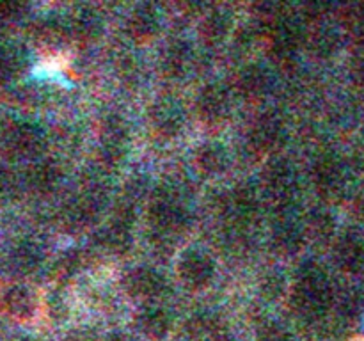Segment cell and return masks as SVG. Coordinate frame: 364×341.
<instances>
[{
    "mask_svg": "<svg viewBox=\"0 0 364 341\" xmlns=\"http://www.w3.org/2000/svg\"><path fill=\"white\" fill-rule=\"evenodd\" d=\"M105 341H134V340H132L130 336H127V334L116 332V334H110Z\"/></svg>",
    "mask_w": 364,
    "mask_h": 341,
    "instance_id": "27",
    "label": "cell"
},
{
    "mask_svg": "<svg viewBox=\"0 0 364 341\" xmlns=\"http://www.w3.org/2000/svg\"><path fill=\"white\" fill-rule=\"evenodd\" d=\"M272 87V75L262 63L245 64L235 78V89L245 99H259Z\"/></svg>",
    "mask_w": 364,
    "mask_h": 341,
    "instance_id": "15",
    "label": "cell"
},
{
    "mask_svg": "<svg viewBox=\"0 0 364 341\" xmlns=\"http://www.w3.org/2000/svg\"><path fill=\"white\" fill-rule=\"evenodd\" d=\"M333 261L341 272L359 274L364 269V240L358 233H343L333 242Z\"/></svg>",
    "mask_w": 364,
    "mask_h": 341,
    "instance_id": "14",
    "label": "cell"
},
{
    "mask_svg": "<svg viewBox=\"0 0 364 341\" xmlns=\"http://www.w3.org/2000/svg\"><path fill=\"white\" fill-rule=\"evenodd\" d=\"M304 227L308 238H313L316 244H329L336 240V219L329 210L315 208L309 212Z\"/></svg>",
    "mask_w": 364,
    "mask_h": 341,
    "instance_id": "20",
    "label": "cell"
},
{
    "mask_svg": "<svg viewBox=\"0 0 364 341\" xmlns=\"http://www.w3.org/2000/svg\"><path fill=\"white\" fill-rule=\"evenodd\" d=\"M130 148V128L123 117L109 116L100 126L98 162L103 173L117 169L124 162Z\"/></svg>",
    "mask_w": 364,
    "mask_h": 341,
    "instance_id": "5",
    "label": "cell"
},
{
    "mask_svg": "<svg viewBox=\"0 0 364 341\" xmlns=\"http://www.w3.org/2000/svg\"><path fill=\"white\" fill-rule=\"evenodd\" d=\"M334 301L336 295L327 270L318 261L302 263L290 288V305L295 315L308 322H318L334 308Z\"/></svg>",
    "mask_w": 364,
    "mask_h": 341,
    "instance_id": "1",
    "label": "cell"
},
{
    "mask_svg": "<svg viewBox=\"0 0 364 341\" xmlns=\"http://www.w3.org/2000/svg\"><path fill=\"white\" fill-rule=\"evenodd\" d=\"M39 188L43 190H55L63 181V170L57 163H45L38 169V176H36Z\"/></svg>",
    "mask_w": 364,
    "mask_h": 341,
    "instance_id": "24",
    "label": "cell"
},
{
    "mask_svg": "<svg viewBox=\"0 0 364 341\" xmlns=\"http://www.w3.org/2000/svg\"><path fill=\"white\" fill-rule=\"evenodd\" d=\"M354 77H355V80L359 82V84H363L364 85V55H359V59L355 60V64H354Z\"/></svg>",
    "mask_w": 364,
    "mask_h": 341,
    "instance_id": "26",
    "label": "cell"
},
{
    "mask_svg": "<svg viewBox=\"0 0 364 341\" xmlns=\"http://www.w3.org/2000/svg\"><path fill=\"white\" fill-rule=\"evenodd\" d=\"M259 293H262L263 298L274 302L279 301L288 290V281L284 277V274H281L277 269H270L259 277Z\"/></svg>",
    "mask_w": 364,
    "mask_h": 341,
    "instance_id": "23",
    "label": "cell"
},
{
    "mask_svg": "<svg viewBox=\"0 0 364 341\" xmlns=\"http://www.w3.org/2000/svg\"><path fill=\"white\" fill-rule=\"evenodd\" d=\"M173 315L164 305L151 302L144 304V308L135 316V325L149 340H164L173 329Z\"/></svg>",
    "mask_w": 364,
    "mask_h": 341,
    "instance_id": "18",
    "label": "cell"
},
{
    "mask_svg": "<svg viewBox=\"0 0 364 341\" xmlns=\"http://www.w3.org/2000/svg\"><path fill=\"white\" fill-rule=\"evenodd\" d=\"M306 240H308V234H306L304 224L299 222L295 217L281 208V213L270 227V244L274 251L281 256L299 254Z\"/></svg>",
    "mask_w": 364,
    "mask_h": 341,
    "instance_id": "10",
    "label": "cell"
},
{
    "mask_svg": "<svg viewBox=\"0 0 364 341\" xmlns=\"http://www.w3.org/2000/svg\"><path fill=\"white\" fill-rule=\"evenodd\" d=\"M235 31L233 14L226 9H212L199 21V39L206 46H219L230 39Z\"/></svg>",
    "mask_w": 364,
    "mask_h": 341,
    "instance_id": "17",
    "label": "cell"
},
{
    "mask_svg": "<svg viewBox=\"0 0 364 341\" xmlns=\"http://www.w3.org/2000/svg\"><path fill=\"white\" fill-rule=\"evenodd\" d=\"M153 238L166 244L183 234L192 224V212L183 195L174 187H160L153 192L146 210Z\"/></svg>",
    "mask_w": 364,
    "mask_h": 341,
    "instance_id": "2",
    "label": "cell"
},
{
    "mask_svg": "<svg viewBox=\"0 0 364 341\" xmlns=\"http://www.w3.org/2000/svg\"><path fill=\"white\" fill-rule=\"evenodd\" d=\"M217 276V263L208 251L187 247L176 259V277L181 286L191 291H203L212 286Z\"/></svg>",
    "mask_w": 364,
    "mask_h": 341,
    "instance_id": "4",
    "label": "cell"
},
{
    "mask_svg": "<svg viewBox=\"0 0 364 341\" xmlns=\"http://www.w3.org/2000/svg\"><path fill=\"white\" fill-rule=\"evenodd\" d=\"M217 341H237V340H233V337H226V336H224V337H219V340H217Z\"/></svg>",
    "mask_w": 364,
    "mask_h": 341,
    "instance_id": "29",
    "label": "cell"
},
{
    "mask_svg": "<svg viewBox=\"0 0 364 341\" xmlns=\"http://www.w3.org/2000/svg\"><path fill=\"white\" fill-rule=\"evenodd\" d=\"M231 166L230 149L219 141H206L194 151V167L206 178H215L226 173Z\"/></svg>",
    "mask_w": 364,
    "mask_h": 341,
    "instance_id": "16",
    "label": "cell"
},
{
    "mask_svg": "<svg viewBox=\"0 0 364 341\" xmlns=\"http://www.w3.org/2000/svg\"><path fill=\"white\" fill-rule=\"evenodd\" d=\"M256 341H291V334L283 323L267 322L259 327Z\"/></svg>",
    "mask_w": 364,
    "mask_h": 341,
    "instance_id": "25",
    "label": "cell"
},
{
    "mask_svg": "<svg viewBox=\"0 0 364 341\" xmlns=\"http://www.w3.org/2000/svg\"><path fill=\"white\" fill-rule=\"evenodd\" d=\"M299 188L297 169L283 156H272L259 176V192L272 199L279 208H288Z\"/></svg>",
    "mask_w": 364,
    "mask_h": 341,
    "instance_id": "3",
    "label": "cell"
},
{
    "mask_svg": "<svg viewBox=\"0 0 364 341\" xmlns=\"http://www.w3.org/2000/svg\"><path fill=\"white\" fill-rule=\"evenodd\" d=\"M231 92L223 84H206L196 94V112L206 124H219L231 112Z\"/></svg>",
    "mask_w": 364,
    "mask_h": 341,
    "instance_id": "11",
    "label": "cell"
},
{
    "mask_svg": "<svg viewBox=\"0 0 364 341\" xmlns=\"http://www.w3.org/2000/svg\"><path fill=\"white\" fill-rule=\"evenodd\" d=\"M288 139V128L283 117L274 112H265L256 117L249 130V144L255 151L263 155H272L283 148Z\"/></svg>",
    "mask_w": 364,
    "mask_h": 341,
    "instance_id": "8",
    "label": "cell"
},
{
    "mask_svg": "<svg viewBox=\"0 0 364 341\" xmlns=\"http://www.w3.org/2000/svg\"><path fill=\"white\" fill-rule=\"evenodd\" d=\"M304 43L308 45L309 52L315 53L316 57H320V59H329L340 48V36H338V32L334 28L322 25V27L313 28Z\"/></svg>",
    "mask_w": 364,
    "mask_h": 341,
    "instance_id": "22",
    "label": "cell"
},
{
    "mask_svg": "<svg viewBox=\"0 0 364 341\" xmlns=\"http://www.w3.org/2000/svg\"><path fill=\"white\" fill-rule=\"evenodd\" d=\"M223 210L228 219L238 227H245L256 220L262 210V192L251 183H238L223 197Z\"/></svg>",
    "mask_w": 364,
    "mask_h": 341,
    "instance_id": "6",
    "label": "cell"
},
{
    "mask_svg": "<svg viewBox=\"0 0 364 341\" xmlns=\"http://www.w3.org/2000/svg\"><path fill=\"white\" fill-rule=\"evenodd\" d=\"M194 63V50L185 39H173L160 53V67L169 78H183Z\"/></svg>",
    "mask_w": 364,
    "mask_h": 341,
    "instance_id": "19",
    "label": "cell"
},
{
    "mask_svg": "<svg viewBox=\"0 0 364 341\" xmlns=\"http://www.w3.org/2000/svg\"><path fill=\"white\" fill-rule=\"evenodd\" d=\"M311 180L322 197H334L345 187V166L333 153H322L313 162Z\"/></svg>",
    "mask_w": 364,
    "mask_h": 341,
    "instance_id": "12",
    "label": "cell"
},
{
    "mask_svg": "<svg viewBox=\"0 0 364 341\" xmlns=\"http://www.w3.org/2000/svg\"><path fill=\"white\" fill-rule=\"evenodd\" d=\"M359 212H361V215L364 217V195L361 197V201H359Z\"/></svg>",
    "mask_w": 364,
    "mask_h": 341,
    "instance_id": "28",
    "label": "cell"
},
{
    "mask_svg": "<svg viewBox=\"0 0 364 341\" xmlns=\"http://www.w3.org/2000/svg\"><path fill=\"white\" fill-rule=\"evenodd\" d=\"M124 291L142 304H151L167 290L166 276L151 265L132 266L123 277Z\"/></svg>",
    "mask_w": 364,
    "mask_h": 341,
    "instance_id": "7",
    "label": "cell"
},
{
    "mask_svg": "<svg viewBox=\"0 0 364 341\" xmlns=\"http://www.w3.org/2000/svg\"><path fill=\"white\" fill-rule=\"evenodd\" d=\"M148 119L153 134L164 141L176 139L185 130V123H187L185 110L173 98H159L153 102Z\"/></svg>",
    "mask_w": 364,
    "mask_h": 341,
    "instance_id": "9",
    "label": "cell"
},
{
    "mask_svg": "<svg viewBox=\"0 0 364 341\" xmlns=\"http://www.w3.org/2000/svg\"><path fill=\"white\" fill-rule=\"evenodd\" d=\"M103 31V18L91 7H80L70 21V32L78 41H95Z\"/></svg>",
    "mask_w": 364,
    "mask_h": 341,
    "instance_id": "21",
    "label": "cell"
},
{
    "mask_svg": "<svg viewBox=\"0 0 364 341\" xmlns=\"http://www.w3.org/2000/svg\"><path fill=\"white\" fill-rule=\"evenodd\" d=\"M162 28V14L159 7L153 4H137L134 9L128 13L127 18V32L134 41L148 43Z\"/></svg>",
    "mask_w": 364,
    "mask_h": 341,
    "instance_id": "13",
    "label": "cell"
}]
</instances>
